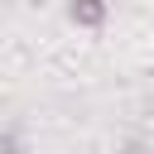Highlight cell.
Segmentation results:
<instances>
[{"mask_svg":"<svg viewBox=\"0 0 154 154\" xmlns=\"http://www.w3.org/2000/svg\"><path fill=\"white\" fill-rule=\"evenodd\" d=\"M67 19L77 29H101L111 19V0H67Z\"/></svg>","mask_w":154,"mask_h":154,"instance_id":"obj_1","label":"cell"},{"mask_svg":"<svg viewBox=\"0 0 154 154\" xmlns=\"http://www.w3.org/2000/svg\"><path fill=\"white\" fill-rule=\"evenodd\" d=\"M0 154H24V140H19V130H0Z\"/></svg>","mask_w":154,"mask_h":154,"instance_id":"obj_2","label":"cell"}]
</instances>
